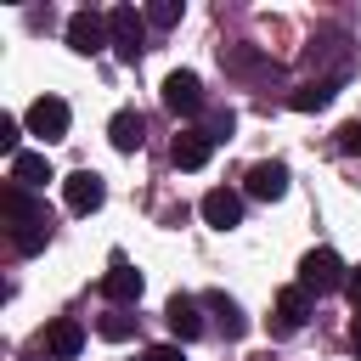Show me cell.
<instances>
[{
    "label": "cell",
    "mask_w": 361,
    "mask_h": 361,
    "mask_svg": "<svg viewBox=\"0 0 361 361\" xmlns=\"http://www.w3.org/2000/svg\"><path fill=\"white\" fill-rule=\"evenodd\" d=\"M0 214L11 220V248H17V254H39V248H45L51 214H45V203L28 197V186H6V192H0Z\"/></svg>",
    "instance_id": "1"
},
{
    "label": "cell",
    "mask_w": 361,
    "mask_h": 361,
    "mask_svg": "<svg viewBox=\"0 0 361 361\" xmlns=\"http://www.w3.org/2000/svg\"><path fill=\"white\" fill-rule=\"evenodd\" d=\"M107 39H113L118 62H141V51H147V17L135 6H113L107 11Z\"/></svg>",
    "instance_id": "2"
},
{
    "label": "cell",
    "mask_w": 361,
    "mask_h": 361,
    "mask_svg": "<svg viewBox=\"0 0 361 361\" xmlns=\"http://www.w3.org/2000/svg\"><path fill=\"white\" fill-rule=\"evenodd\" d=\"M350 282V271H344V259L333 254V248H310L305 259H299V288L305 293H333V288H344Z\"/></svg>",
    "instance_id": "3"
},
{
    "label": "cell",
    "mask_w": 361,
    "mask_h": 361,
    "mask_svg": "<svg viewBox=\"0 0 361 361\" xmlns=\"http://www.w3.org/2000/svg\"><path fill=\"white\" fill-rule=\"evenodd\" d=\"M62 197H68V209H73V214H96V209L107 203V186H102V175H96V169H73V175L62 180Z\"/></svg>",
    "instance_id": "4"
},
{
    "label": "cell",
    "mask_w": 361,
    "mask_h": 361,
    "mask_svg": "<svg viewBox=\"0 0 361 361\" xmlns=\"http://www.w3.org/2000/svg\"><path fill=\"white\" fill-rule=\"evenodd\" d=\"M68 124H73V113H68V102H62V96H39V102L28 107V130H34V135H45V141H62V135H68Z\"/></svg>",
    "instance_id": "5"
},
{
    "label": "cell",
    "mask_w": 361,
    "mask_h": 361,
    "mask_svg": "<svg viewBox=\"0 0 361 361\" xmlns=\"http://www.w3.org/2000/svg\"><path fill=\"white\" fill-rule=\"evenodd\" d=\"M197 214H203L214 231H231V226H243V192H231V186H214V192H203Z\"/></svg>",
    "instance_id": "6"
},
{
    "label": "cell",
    "mask_w": 361,
    "mask_h": 361,
    "mask_svg": "<svg viewBox=\"0 0 361 361\" xmlns=\"http://www.w3.org/2000/svg\"><path fill=\"white\" fill-rule=\"evenodd\" d=\"M68 45H73L79 56H96L102 45H113V39H107V17H96V11H73V17H68Z\"/></svg>",
    "instance_id": "7"
},
{
    "label": "cell",
    "mask_w": 361,
    "mask_h": 361,
    "mask_svg": "<svg viewBox=\"0 0 361 361\" xmlns=\"http://www.w3.org/2000/svg\"><path fill=\"white\" fill-rule=\"evenodd\" d=\"M164 107H169V113H203V85H197V73L175 68V73L164 79Z\"/></svg>",
    "instance_id": "8"
},
{
    "label": "cell",
    "mask_w": 361,
    "mask_h": 361,
    "mask_svg": "<svg viewBox=\"0 0 361 361\" xmlns=\"http://www.w3.org/2000/svg\"><path fill=\"white\" fill-rule=\"evenodd\" d=\"M102 293H107L113 305H135V299H141V271H135L124 254H113V265H107V276H102Z\"/></svg>",
    "instance_id": "9"
},
{
    "label": "cell",
    "mask_w": 361,
    "mask_h": 361,
    "mask_svg": "<svg viewBox=\"0 0 361 361\" xmlns=\"http://www.w3.org/2000/svg\"><path fill=\"white\" fill-rule=\"evenodd\" d=\"M209 152H214V135H209V130H180L175 147H169V164H175V169H203Z\"/></svg>",
    "instance_id": "10"
},
{
    "label": "cell",
    "mask_w": 361,
    "mask_h": 361,
    "mask_svg": "<svg viewBox=\"0 0 361 361\" xmlns=\"http://www.w3.org/2000/svg\"><path fill=\"white\" fill-rule=\"evenodd\" d=\"M243 192H248V197H265V203H271V197H282V192H288V164H276V158L254 164V169H248V180H243Z\"/></svg>",
    "instance_id": "11"
},
{
    "label": "cell",
    "mask_w": 361,
    "mask_h": 361,
    "mask_svg": "<svg viewBox=\"0 0 361 361\" xmlns=\"http://www.w3.org/2000/svg\"><path fill=\"white\" fill-rule=\"evenodd\" d=\"M305 322H310V293L293 282V288L276 293V333H299Z\"/></svg>",
    "instance_id": "12"
},
{
    "label": "cell",
    "mask_w": 361,
    "mask_h": 361,
    "mask_svg": "<svg viewBox=\"0 0 361 361\" xmlns=\"http://www.w3.org/2000/svg\"><path fill=\"white\" fill-rule=\"evenodd\" d=\"M79 350H85V327H79V322L62 316V322L45 327V355H51V361H73Z\"/></svg>",
    "instance_id": "13"
},
{
    "label": "cell",
    "mask_w": 361,
    "mask_h": 361,
    "mask_svg": "<svg viewBox=\"0 0 361 361\" xmlns=\"http://www.w3.org/2000/svg\"><path fill=\"white\" fill-rule=\"evenodd\" d=\"M107 141H113L118 152H141V141H147V130H141V113H135V107H118V113L107 118Z\"/></svg>",
    "instance_id": "14"
},
{
    "label": "cell",
    "mask_w": 361,
    "mask_h": 361,
    "mask_svg": "<svg viewBox=\"0 0 361 361\" xmlns=\"http://www.w3.org/2000/svg\"><path fill=\"white\" fill-rule=\"evenodd\" d=\"M164 322H169V333H175L180 344L203 333V316H197V299H186V293H175V299H169V310H164Z\"/></svg>",
    "instance_id": "15"
},
{
    "label": "cell",
    "mask_w": 361,
    "mask_h": 361,
    "mask_svg": "<svg viewBox=\"0 0 361 361\" xmlns=\"http://www.w3.org/2000/svg\"><path fill=\"white\" fill-rule=\"evenodd\" d=\"M45 180H51V158H45V152H17V158H11V186H28V192H34V186H45Z\"/></svg>",
    "instance_id": "16"
},
{
    "label": "cell",
    "mask_w": 361,
    "mask_h": 361,
    "mask_svg": "<svg viewBox=\"0 0 361 361\" xmlns=\"http://www.w3.org/2000/svg\"><path fill=\"white\" fill-rule=\"evenodd\" d=\"M333 96H338V79H316V85H299V90L288 96V107H293V113H322Z\"/></svg>",
    "instance_id": "17"
},
{
    "label": "cell",
    "mask_w": 361,
    "mask_h": 361,
    "mask_svg": "<svg viewBox=\"0 0 361 361\" xmlns=\"http://www.w3.org/2000/svg\"><path fill=\"white\" fill-rule=\"evenodd\" d=\"M203 305L214 310V322H220V333H226V338H243V333H248V316L237 310V299H226V293H209Z\"/></svg>",
    "instance_id": "18"
},
{
    "label": "cell",
    "mask_w": 361,
    "mask_h": 361,
    "mask_svg": "<svg viewBox=\"0 0 361 361\" xmlns=\"http://www.w3.org/2000/svg\"><path fill=\"white\" fill-rule=\"evenodd\" d=\"M96 333H102L107 344H124V338H135V316H124V310H107V316L96 322Z\"/></svg>",
    "instance_id": "19"
},
{
    "label": "cell",
    "mask_w": 361,
    "mask_h": 361,
    "mask_svg": "<svg viewBox=\"0 0 361 361\" xmlns=\"http://www.w3.org/2000/svg\"><path fill=\"white\" fill-rule=\"evenodd\" d=\"M147 23H152V28H175V23H180V0H152V6H147Z\"/></svg>",
    "instance_id": "20"
},
{
    "label": "cell",
    "mask_w": 361,
    "mask_h": 361,
    "mask_svg": "<svg viewBox=\"0 0 361 361\" xmlns=\"http://www.w3.org/2000/svg\"><path fill=\"white\" fill-rule=\"evenodd\" d=\"M0 152L17 158V118H0Z\"/></svg>",
    "instance_id": "21"
},
{
    "label": "cell",
    "mask_w": 361,
    "mask_h": 361,
    "mask_svg": "<svg viewBox=\"0 0 361 361\" xmlns=\"http://www.w3.org/2000/svg\"><path fill=\"white\" fill-rule=\"evenodd\" d=\"M231 124H237L231 113H214V118H209V135H214V141H226V135H231Z\"/></svg>",
    "instance_id": "22"
},
{
    "label": "cell",
    "mask_w": 361,
    "mask_h": 361,
    "mask_svg": "<svg viewBox=\"0 0 361 361\" xmlns=\"http://www.w3.org/2000/svg\"><path fill=\"white\" fill-rule=\"evenodd\" d=\"M338 147H344V152H361V124H344V130H338Z\"/></svg>",
    "instance_id": "23"
},
{
    "label": "cell",
    "mask_w": 361,
    "mask_h": 361,
    "mask_svg": "<svg viewBox=\"0 0 361 361\" xmlns=\"http://www.w3.org/2000/svg\"><path fill=\"white\" fill-rule=\"evenodd\" d=\"M141 361H180V344H152Z\"/></svg>",
    "instance_id": "24"
},
{
    "label": "cell",
    "mask_w": 361,
    "mask_h": 361,
    "mask_svg": "<svg viewBox=\"0 0 361 361\" xmlns=\"http://www.w3.org/2000/svg\"><path fill=\"white\" fill-rule=\"evenodd\" d=\"M344 293H350V305H355V316H361V271H350V282H344Z\"/></svg>",
    "instance_id": "25"
},
{
    "label": "cell",
    "mask_w": 361,
    "mask_h": 361,
    "mask_svg": "<svg viewBox=\"0 0 361 361\" xmlns=\"http://www.w3.org/2000/svg\"><path fill=\"white\" fill-rule=\"evenodd\" d=\"M350 344H355V350H361V316H355V322H350Z\"/></svg>",
    "instance_id": "26"
}]
</instances>
